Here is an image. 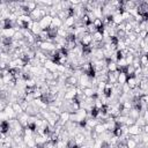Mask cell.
I'll return each mask as SVG.
<instances>
[{
	"instance_id": "obj_1",
	"label": "cell",
	"mask_w": 148,
	"mask_h": 148,
	"mask_svg": "<svg viewBox=\"0 0 148 148\" xmlns=\"http://www.w3.org/2000/svg\"><path fill=\"white\" fill-rule=\"evenodd\" d=\"M52 16L51 15H46V16H44L40 21H39V24H40V28L43 29V30H47L50 27H51V24H52Z\"/></svg>"
},
{
	"instance_id": "obj_2",
	"label": "cell",
	"mask_w": 148,
	"mask_h": 148,
	"mask_svg": "<svg viewBox=\"0 0 148 148\" xmlns=\"http://www.w3.org/2000/svg\"><path fill=\"white\" fill-rule=\"evenodd\" d=\"M141 133H142V127L139 126V125H136V124H134V125H132V126H130V127L127 128V134H128L130 136L140 135Z\"/></svg>"
},
{
	"instance_id": "obj_3",
	"label": "cell",
	"mask_w": 148,
	"mask_h": 148,
	"mask_svg": "<svg viewBox=\"0 0 148 148\" xmlns=\"http://www.w3.org/2000/svg\"><path fill=\"white\" fill-rule=\"evenodd\" d=\"M139 82H140V80L139 79H136L135 76H128V79H127V86L130 87V89L131 90H134V89H136L138 88V86H139Z\"/></svg>"
},
{
	"instance_id": "obj_4",
	"label": "cell",
	"mask_w": 148,
	"mask_h": 148,
	"mask_svg": "<svg viewBox=\"0 0 148 148\" xmlns=\"http://www.w3.org/2000/svg\"><path fill=\"white\" fill-rule=\"evenodd\" d=\"M29 119H30V116H29L27 112H23V113H21V114H17V120L20 121V124H21L23 127H27V126H28Z\"/></svg>"
},
{
	"instance_id": "obj_5",
	"label": "cell",
	"mask_w": 148,
	"mask_h": 148,
	"mask_svg": "<svg viewBox=\"0 0 148 148\" xmlns=\"http://www.w3.org/2000/svg\"><path fill=\"white\" fill-rule=\"evenodd\" d=\"M5 116L7 117V119L9 120V119H15V118H17V114H16V112L13 110V108H12V105L9 104V105H7V108L5 109Z\"/></svg>"
},
{
	"instance_id": "obj_6",
	"label": "cell",
	"mask_w": 148,
	"mask_h": 148,
	"mask_svg": "<svg viewBox=\"0 0 148 148\" xmlns=\"http://www.w3.org/2000/svg\"><path fill=\"white\" fill-rule=\"evenodd\" d=\"M16 34V30L14 28H6L1 30V37H7V38H13L14 35Z\"/></svg>"
},
{
	"instance_id": "obj_7",
	"label": "cell",
	"mask_w": 148,
	"mask_h": 148,
	"mask_svg": "<svg viewBox=\"0 0 148 148\" xmlns=\"http://www.w3.org/2000/svg\"><path fill=\"white\" fill-rule=\"evenodd\" d=\"M75 22H76V17H75V16H69V17H67V18L64 21V27L67 28V29L74 28Z\"/></svg>"
},
{
	"instance_id": "obj_8",
	"label": "cell",
	"mask_w": 148,
	"mask_h": 148,
	"mask_svg": "<svg viewBox=\"0 0 148 148\" xmlns=\"http://www.w3.org/2000/svg\"><path fill=\"white\" fill-rule=\"evenodd\" d=\"M127 79H128V76H127V74H126L125 72H119L117 82H118V84L123 86V84H125V83L127 82Z\"/></svg>"
},
{
	"instance_id": "obj_9",
	"label": "cell",
	"mask_w": 148,
	"mask_h": 148,
	"mask_svg": "<svg viewBox=\"0 0 148 148\" xmlns=\"http://www.w3.org/2000/svg\"><path fill=\"white\" fill-rule=\"evenodd\" d=\"M106 69H108V72H109V73H114V72L119 71L117 62H114V61H112V60L108 62V65H106Z\"/></svg>"
},
{
	"instance_id": "obj_10",
	"label": "cell",
	"mask_w": 148,
	"mask_h": 148,
	"mask_svg": "<svg viewBox=\"0 0 148 148\" xmlns=\"http://www.w3.org/2000/svg\"><path fill=\"white\" fill-rule=\"evenodd\" d=\"M112 22L116 24V25H119L121 23H124V20L121 17V14H118V13H114L112 15Z\"/></svg>"
},
{
	"instance_id": "obj_11",
	"label": "cell",
	"mask_w": 148,
	"mask_h": 148,
	"mask_svg": "<svg viewBox=\"0 0 148 148\" xmlns=\"http://www.w3.org/2000/svg\"><path fill=\"white\" fill-rule=\"evenodd\" d=\"M53 28H57V29H59V28H61L62 25H64V21L62 20H60L58 16H56V17H53L52 18V24H51Z\"/></svg>"
},
{
	"instance_id": "obj_12",
	"label": "cell",
	"mask_w": 148,
	"mask_h": 148,
	"mask_svg": "<svg viewBox=\"0 0 148 148\" xmlns=\"http://www.w3.org/2000/svg\"><path fill=\"white\" fill-rule=\"evenodd\" d=\"M92 39H94V42H96V43H102V42H104V36H103L102 32L96 31V32L92 35Z\"/></svg>"
},
{
	"instance_id": "obj_13",
	"label": "cell",
	"mask_w": 148,
	"mask_h": 148,
	"mask_svg": "<svg viewBox=\"0 0 148 148\" xmlns=\"http://www.w3.org/2000/svg\"><path fill=\"white\" fill-rule=\"evenodd\" d=\"M10 105H12L13 110H14V111L16 112V114H21V113H23V112H24V111H23V109H22V106H21V104H20L18 102L12 103Z\"/></svg>"
},
{
	"instance_id": "obj_14",
	"label": "cell",
	"mask_w": 148,
	"mask_h": 148,
	"mask_svg": "<svg viewBox=\"0 0 148 148\" xmlns=\"http://www.w3.org/2000/svg\"><path fill=\"white\" fill-rule=\"evenodd\" d=\"M94 131L97 133V134H103L104 132H106V130H105V127H104V124L103 123H98L96 126H95V128H94Z\"/></svg>"
},
{
	"instance_id": "obj_15",
	"label": "cell",
	"mask_w": 148,
	"mask_h": 148,
	"mask_svg": "<svg viewBox=\"0 0 148 148\" xmlns=\"http://www.w3.org/2000/svg\"><path fill=\"white\" fill-rule=\"evenodd\" d=\"M138 142L134 140V139H132L131 136L126 140V146H127V148H138Z\"/></svg>"
},
{
	"instance_id": "obj_16",
	"label": "cell",
	"mask_w": 148,
	"mask_h": 148,
	"mask_svg": "<svg viewBox=\"0 0 148 148\" xmlns=\"http://www.w3.org/2000/svg\"><path fill=\"white\" fill-rule=\"evenodd\" d=\"M37 7H38V3H37L36 1H27V8H28V10H29V14H30L32 10H35Z\"/></svg>"
},
{
	"instance_id": "obj_17",
	"label": "cell",
	"mask_w": 148,
	"mask_h": 148,
	"mask_svg": "<svg viewBox=\"0 0 148 148\" xmlns=\"http://www.w3.org/2000/svg\"><path fill=\"white\" fill-rule=\"evenodd\" d=\"M126 74H127V76H134V72H135V68L132 66V65H128L126 68H125V71H124Z\"/></svg>"
},
{
	"instance_id": "obj_18",
	"label": "cell",
	"mask_w": 148,
	"mask_h": 148,
	"mask_svg": "<svg viewBox=\"0 0 148 148\" xmlns=\"http://www.w3.org/2000/svg\"><path fill=\"white\" fill-rule=\"evenodd\" d=\"M148 62V54H141L140 56V64L142 67H145Z\"/></svg>"
},
{
	"instance_id": "obj_19",
	"label": "cell",
	"mask_w": 148,
	"mask_h": 148,
	"mask_svg": "<svg viewBox=\"0 0 148 148\" xmlns=\"http://www.w3.org/2000/svg\"><path fill=\"white\" fill-rule=\"evenodd\" d=\"M92 24L95 25V28H96L97 30H98L99 28H102V27H104V25H103V21H102L101 18H95V21L92 22Z\"/></svg>"
},
{
	"instance_id": "obj_20",
	"label": "cell",
	"mask_w": 148,
	"mask_h": 148,
	"mask_svg": "<svg viewBox=\"0 0 148 148\" xmlns=\"http://www.w3.org/2000/svg\"><path fill=\"white\" fill-rule=\"evenodd\" d=\"M134 56L133 54H131V53H128L127 56H126V61H127V65H132L133 64V61H134Z\"/></svg>"
},
{
	"instance_id": "obj_21",
	"label": "cell",
	"mask_w": 148,
	"mask_h": 148,
	"mask_svg": "<svg viewBox=\"0 0 148 148\" xmlns=\"http://www.w3.org/2000/svg\"><path fill=\"white\" fill-rule=\"evenodd\" d=\"M138 36H139L140 38H142V39H146V38L148 37V31H147V30H141Z\"/></svg>"
},
{
	"instance_id": "obj_22",
	"label": "cell",
	"mask_w": 148,
	"mask_h": 148,
	"mask_svg": "<svg viewBox=\"0 0 148 148\" xmlns=\"http://www.w3.org/2000/svg\"><path fill=\"white\" fill-rule=\"evenodd\" d=\"M142 133H146V134H148V124H146V125L142 127Z\"/></svg>"
},
{
	"instance_id": "obj_23",
	"label": "cell",
	"mask_w": 148,
	"mask_h": 148,
	"mask_svg": "<svg viewBox=\"0 0 148 148\" xmlns=\"http://www.w3.org/2000/svg\"><path fill=\"white\" fill-rule=\"evenodd\" d=\"M145 110H147V111H148V104H146V109H145Z\"/></svg>"
}]
</instances>
